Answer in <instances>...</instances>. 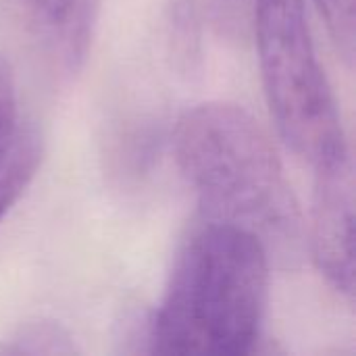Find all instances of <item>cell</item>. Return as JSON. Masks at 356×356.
Instances as JSON below:
<instances>
[{
	"label": "cell",
	"instance_id": "obj_1",
	"mask_svg": "<svg viewBox=\"0 0 356 356\" xmlns=\"http://www.w3.org/2000/svg\"><path fill=\"white\" fill-rule=\"evenodd\" d=\"M177 167L204 219L252 234L284 263L302 252V217L284 165L259 121L232 102H204L173 131Z\"/></svg>",
	"mask_w": 356,
	"mask_h": 356
},
{
	"label": "cell",
	"instance_id": "obj_2",
	"mask_svg": "<svg viewBox=\"0 0 356 356\" xmlns=\"http://www.w3.org/2000/svg\"><path fill=\"white\" fill-rule=\"evenodd\" d=\"M269 294V254L248 232L204 219L184 240L161 307L156 355H252Z\"/></svg>",
	"mask_w": 356,
	"mask_h": 356
},
{
	"label": "cell",
	"instance_id": "obj_3",
	"mask_svg": "<svg viewBox=\"0 0 356 356\" xmlns=\"http://www.w3.org/2000/svg\"><path fill=\"white\" fill-rule=\"evenodd\" d=\"M252 17L265 96L284 142L313 167L348 150L305 0H252Z\"/></svg>",
	"mask_w": 356,
	"mask_h": 356
},
{
	"label": "cell",
	"instance_id": "obj_4",
	"mask_svg": "<svg viewBox=\"0 0 356 356\" xmlns=\"http://www.w3.org/2000/svg\"><path fill=\"white\" fill-rule=\"evenodd\" d=\"M311 252L321 275L355 298V167L350 148L315 165Z\"/></svg>",
	"mask_w": 356,
	"mask_h": 356
},
{
	"label": "cell",
	"instance_id": "obj_5",
	"mask_svg": "<svg viewBox=\"0 0 356 356\" xmlns=\"http://www.w3.org/2000/svg\"><path fill=\"white\" fill-rule=\"evenodd\" d=\"M102 0H13L25 29L67 75L77 73L92 48Z\"/></svg>",
	"mask_w": 356,
	"mask_h": 356
},
{
	"label": "cell",
	"instance_id": "obj_6",
	"mask_svg": "<svg viewBox=\"0 0 356 356\" xmlns=\"http://www.w3.org/2000/svg\"><path fill=\"white\" fill-rule=\"evenodd\" d=\"M42 161V138L17 113L10 63L0 54V221L33 179Z\"/></svg>",
	"mask_w": 356,
	"mask_h": 356
},
{
	"label": "cell",
	"instance_id": "obj_7",
	"mask_svg": "<svg viewBox=\"0 0 356 356\" xmlns=\"http://www.w3.org/2000/svg\"><path fill=\"white\" fill-rule=\"evenodd\" d=\"M165 38L169 58L179 75H198L202 67V35L194 0H171L167 6Z\"/></svg>",
	"mask_w": 356,
	"mask_h": 356
},
{
	"label": "cell",
	"instance_id": "obj_8",
	"mask_svg": "<svg viewBox=\"0 0 356 356\" xmlns=\"http://www.w3.org/2000/svg\"><path fill=\"white\" fill-rule=\"evenodd\" d=\"M77 346L71 334L46 319L25 323L8 346L0 348V355H75Z\"/></svg>",
	"mask_w": 356,
	"mask_h": 356
},
{
	"label": "cell",
	"instance_id": "obj_9",
	"mask_svg": "<svg viewBox=\"0 0 356 356\" xmlns=\"http://www.w3.org/2000/svg\"><path fill=\"white\" fill-rule=\"evenodd\" d=\"M340 56L353 65L356 50V0H315Z\"/></svg>",
	"mask_w": 356,
	"mask_h": 356
},
{
	"label": "cell",
	"instance_id": "obj_10",
	"mask_svg": "<svg viewBox=\"0 0 356 356\" xmlns=\"http://www.w3.org/2000/svg\"><path fill=\"white\" fill-rule=\"evenodd\" d=\"M121 350L123 353H152V313L129 311L119 323Z\"/></svg>",
	"mask_w": 356,
	"mask_h": 356
},
{
	"label": "cell",
	"instance_id": "obj_11",
	"mask_svg": "<svg viewBox=\"0 0 356 356\" xmlns=\"http://www.w3.org/2000/svg\"><path fill=\"white\" fill-rule=\"evenodd\" d=\"M252 10V0H215L217 19L225 25H242L246 23V15Z\"/></svg>",
	"mask_w": 356,
	"mask_h": 356
}]
</instances>
